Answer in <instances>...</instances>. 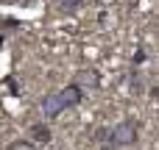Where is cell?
<instances>
[{"mask_svg": "<svg viewBox=\"0 0 159 150\" xmlns=\"http://www.w3.org/2000/svg\"><path fill=\"white\" fill-rule=\"evenodd\" d=\"M81 100H84V89L78 84H67L59 92H50V95L42 97V114H45V120H56L61 111L75 109Z\"/></svg>", "mask_w": 159, "mask_h": 150, "instance_id": "1", "label": "cell"}, {"mask_svg": "<svg viewBox=\"0 0 159 150\" xmlns=\"http://www.w3.org/2000/svg\"><path fill=\"white\" fill-rule=\"evenodd\" d=\"M137 142H140V120L129 117V120H123V122H117V125L109 128V139H106V145H112L115 150L131 148V145H137Z\"/></svg>", "mask_w": 159, "mask_h": 150, "instance_id": "2", "label": "cell"}, {"mask_svg": "<svg viewBox=\"0 0 159 150\" xmlns=\"http://www.w3.org/2000/svg\"><path fill=\"white\" fill-rule=\"evenodd\" d=\"M73 84H78L84 92H95V89H101V72L92 70V67H81L75 72V81Z\"/></svg>", "mask_w": 159, "mask_h": 150, "instance_id": "3", "label": "cell"}, {"mask_svg": "<svg viewBox=\"0 0 159 150\" xmlns=\"http://www.w3.org/2000/svg\"><path fill=\"white\" fill-rule=\"evenodd\" d=\"M28 134H31V139H28V142H34L36 148H45V145H50V142H53V131H50V125H48V122H34V125L28 128Z\"/></svg>", "mask_w": 159, "mask_h": 150, "instance_id": "4", "label": "cell"}, {"mask_svg": "<svg viewBox=\"0 0 159 150\" xmlns=\"http://www.w3.org/2000/svg\"><path fill=\"white\" fill-rule=\"evenodd\" d=\"M59 6L64 8V14H75V11L84 6V0H59Z\"/></svg>", "mask_w": 159, "mask_h": 150, "instance_id": "5", "label": "cell"}, {"mask_svg": "<svg viewBox=\"0 0 159 150\" xmlns=\"http://www.w3.org/2000/svg\"><path fill=\"white\" fill-rule=\"evenodd\" d=\"M6 150H39V148H36L34 142H28V139H14Z\"/></svg>", "mask_w": 159, "mask_h": 150, "instance_id": "6", "label": "cell"}, {"mask_svg": "<svg viewBox=\"0 0 159 150\" xmlns=\"http://www.w3.org/2000/svg\"><path fill=\"white\" fill-rule=\"evenodd\" d=\"M145 58H148V50H145V47H137V53L131 56V64H134V67H140Z\"/></svg>", "mask_w": 159, "mask_h": 150, "instance_id": "7", "label": "cell"}, {"mask_svg": "<svg viewBox=\"0 0 159 150\" xmlns=\"http://www.w3.org/2000/svg\"><path fill=\"white\" fill-rule=\"evenodd\" d=\"M106 139H109V128H98L95 131V142L98 145H106Z\"/></svg>", "mask_w": 159, "mask_h": 150, "instance_id": "8", "label": "cell"}]
</instances>
